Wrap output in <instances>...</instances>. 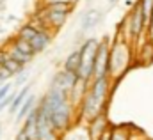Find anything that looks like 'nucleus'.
I'll list each match as a JSON object with an SVG mask.
<instances>
[{
  "label": "nucleus",
  "instance_id": "obj_1",
  "mask_svg": "<svg viewBox=\"0 0 153 140\" xmlns=\"http://www.w3.org/2000/svg\"><path fill=\"white\" fill-rule=\"evenodd\" d=\"M39 108L48 115L50 122L61 135L66 133L75 122L76 105L71 101L68 92H64L57 87L48 85V91L39 99Z\"/></svg>",
  "mask_w": 153,
  "mask_h": 140
},
{
  "label": "nucleus",
  "instance_id": "obj_2",
  "mask_svg": "<svg viewBox=\"0 0 153 140\" xmlns=\"http://www.w3.org/2000/svg\"><path fill=\"white\" fill-rule=\"evenodd\" d=\"M132 64V44L126 37H117L111 44V59H109V76L111 80L121 78Z\"/></svg>",
  "mask_w": 153,
  "mask_h": 140
},
{
  "label": "nucleus",
  "instance_id": "obj_3",
  "mask_svg": "<svg viewBox=\"0 0 153 140\" xmlns=\"http://www.w3.org/2000/svg\"><path fill=\"white\" fill-rule=\"evenodd\" d=\"M100 41L96 37H85L84 43L78 46L82 53V66L78 71V78L85 83H91L94 78V64H96V53H98Z\"/></svg>",
  "mask_w": 153,
  "mask_h": 140
},
{
  "label": "nucleus",
  "instance_id": "obj_4",
  "mask_svg": "<svg viewBox=\"0 0 153 140\" xmlns=\"http://www.w3.org/2000/svg\"><path fill=\"white\" fill-rule=\"evenodd\" d=\"M16 35L22 37V39H25V41L32 46V50H34L36 55L43 53V52L50 46L52 37H53L52 32H48V30H45V29H39L38 25H34L32 21L22 25V27L18 29V34Z\"/></svg>",
  "mask_w": 153,
  "mask_h": 140
},
{
  "label": "nucleus",
  "instance_id": "obj_5",
  "mask_svg": "<svg viewBox=\"0 0 153 140\" xmlns=\"http://www.w3.org/2000/svg\"><path fill=\"white\" fill-rule=\"evenodd\" d=\"M123 29H126L128 37L134 39V41H137L144 30H148V23H146V18H144V13H143V7H141L139 0L134 4L126 20L123 21Z\"/></svg>",
  "mask_w": 153,
  "mask_h": 140
},
{
  "label": "nucleus",
  "instance_id": "obj_6",
  "mask_svg": "<svg viewBox=\"0 0 153 140\" xmlns=\"http://www.w3.org/2000/svg\"><path fill=\"white\" fill-rule=\"evenodd\" d=\"M111 44L109 39H102L96 53V64H94V78L109 76V59H111ZM93 78V80H94ZM111 78V76H109Z\"/></svg>",
  "mask_w": 153,
  "mask_h": 140
},
{
  "label": "nucleus",
  "instance_id": "obj_7",
  "mask_svg": "<svg viewBox=\"0 0 153 140\" xmlns=\"http://www.w3.org/2000/svg\"><path fill=\"white\" fill-rule=\"evenodd\" d=\"M78 80H80L78 74L71 73V71H66L62 68V69H59L53 74L50 85H52V87H57V89H61V91H64V92H68V94H71V91L76 87Z\"/></svg>",
  "mask_w": 153,
  "mask_h": 140
},
{
  "label": "nucleus",
  "instance_id": "obj_8",
  "mask_svg": "<svg viewBox=\"0 0 153 140\" xmlns=\"http://www.w3.org/2000/svg\"><path fill=\"white\" fill-rule=\"evenodd\" d=\"M87 92H89L96 101H100L102 105H107V99H109V94H111V78H109V76L94 78V80L89 83Z\"/></svg>",
  "mask_w": 153,
  "mask_h": 140
},
{
  "label": "nucleus",
  "instance_id": "obj_9",
  "mask_svg": "<svg viewBox=\"0 0 153 140\" xmlns=\"http://www.w3.org/2000/svg\"><path fill=\"white\" fill-rule=\"evenodd\" d=\"M38 135L39 140H61V133L53 128L48 115L38 105Z\"/></svg>",
  "mask_w": 153,
  "mask_h": 140
},
{
  "label": "nucleus",
  "instance_id": "obj_10",
  "mask_svg": "<svg viewBox=\"0 0 153 140\" xmlns=\"http://www.w3.org/2000/svg\"><path fill=\"white\" fill-rule=\"evenodd\" d=\"M103 18V11L102 9H96V7H91L84 13L82 20H80V32L85 34L89 30H93L94 27H98V23L102 21Z\"/></svg>",
  "mask_w": 153,
  "mask_h": 140
},
{
  "label": "nucleus",
  "instance_id": "obj_11",
  "mask_svg": "<svg viewBox=\"0 0 153 140\" xmlns=\"http://www.w3.org/2000/svg\"><path fill=\"white\" fill-rule=\"evenodd\" d=\"M109 130H111V124H109V121H107V115L102 113V115H98L96 119H93V121L89 122V139L91 140H100L103 135L109 133Z\"/></svg>",
  "mask_w": 153,
  "mask_h": 140
},
{
  "label": "nucleus",
  "instance_id": "obj_12",
  "mask_svg": "<svg viewBox=\"0 0 153 140\" xmlns=\"http://www.w3.org/2000/svg\"><path fill=\"white\" fill-rule=\"evenodd\" d=\"M29 140H39V135H38V106L30 112V115L23 121L22 128H20Z\"/></svg>",
  "mask_w": 153,
  "mask_h": 140
},
{
  "label": "nucleus",
  "instance_id": "obj_13",
  "mask_svg": "<svg viewBox=\"0 0 153 140\" xmlns=\"http://www.w3.org/2000/svg\"><path fill=\"white\" fill-rule=\"evenodd\" d=\"M39 105L38 98H36V94H30L29 98H27V101L22 105V108L18 110V113L14 115V121H16V124H23V121L30 115V112Z\"/></svg>",
  "mask_w": 153,
  "mask_h": 140
},
{
  "label": "nucleus",
  "instance_id": "obj_14",
  "mask_svg": "<svg viewBox=\"0 0 153 140\" xmlns=\"http://www.w3.org/2000/svg\"><path fill=\"white\" fill-rule=\"evenodd\" d=\"M80 66H82V53H80V48H75V50H73V52H70V53H68V57L64 59L62 68H64L66 71H71V73L78 74Z\"/></svg>",
  "mask_w": 153,
  "mask_h": 140
},
{
  "label": "nucleus",
  "instance_id": "obj_15",
  "mask_svg": "<svg viewBox=\"0 0 153 140\" xmlns=\"http://www.w3.org/2000/svg\"><path fill=\"white\" fill-rule=\"evenodd\" d=\"M30 89H32V87H30V83H27L25 87H22V89L18 91V94H16L14 101L11 103L9 110H7V112H9L11 115H16V113H18V110L22 108V105H23V103L27 101V98H29V96L32 94V92H30Z\"/></svg>",
  "mask_w": 153,
  "mask_h": 140
},
{
  "label": "nucleus",
  "instance_id": "obj_16",
  "mask_svg": "<svg viewBox=\"0 0 153 140\" xmlns=\"http://www.w3.org/2000/svg\"><path fill=\"white\" fill-rule=\"evenodd\" d=\"M5 50H7V53H9V57L13 59V60H16V62H20L22 66H27V64H30L32 60H34V57L32 55H27V53H23L20 48H16L11 41L5 44Z\"/></svg>",
  "mask_w": 153,
  "mask_h": 140
},
{
  "label": "nucleus",
  "instance_id": "obj_17",
  "mask_svg": "<svg viewBox=\"0 0 153 140\" xmlns=\"http://www.w3.org/2000/svg\"><path fill=\"white\" fill-rule=\"evenodd\" d=\"M132 135H134V131L126 124L111 126V130H109V140H132Z\"/></svg>",
  "mask_w": 153,
  "mask_h": 140
},
{
  "label": "nucleus",
  "instance_id": "obj_18",
  "mask_svg": "<svg viewBox=\"0 0 153 140\" xmlns=\"http://www.w3.org/2000/svg\"><path fill=\"white\" fill-rule=\"evenodd\" d=\"M139 59H141L143 64H152L153 62V41L152 39L144 41L143 48L139 50Z\"/></svg>",
  "mask_w": 153,
  "mask_h": 140
},
{
  "label": "nucleus",
  "instance_id": "obj_19",
  "mask_svg": "<svg viewBox=\"0 0 153 140\" xmlns=\"http://www.w3.org/2000/svg\"><path fill=\"white\" fill-rule=\"evenodd\" d=\"M11 43L16 46V48H20L23 53H27V55H32V57H36V53H34V50H32V46L25 41V39H22V37H18V35H14L13 39H11Z\"/></svg>",
  "mask_w": 153,
  "mask_h": 140
},
{
  "label": "nucleus",
  "instance_id": "obj_20",
  "mask_svg": "<svg viewBox=\"0 0 153 140\" xmlns=\"http://www.w3.org/2000/svg\"><path fill=\"white\" fill-rule=\"evenodd\" d=\"M2 68H5V69L13 74V76H18L20 73H23V71H25V66H22L20 62H16V60H13V59H7V60L2 64Z\"/></svg>",
  "mask_w": 153,
  "mask_h": 140
},
{
  "label": "nucleus",
  "instance_id": "obj_21",
  "mask_svg": "<svg viewBox=\"0 0 153 140\" xmlns=\"http://www.w3.org/2000/svg\"><path fill=\"white\" fill-rule=\"evenodd\" d=\"M139 4H141V7H143L146 23H150V18H152V13H153V0H139Z\"/></svg>",
  "mask_w": 153,
  "mask_h": 140
},
{
  "label": "nucleus",
  "instance_id": "obj_22",
  "mask_svg": "<svg viewBox=\"0 0 153 140\" xmlns=\"http://www.w3.org/2000/svg\"><path fill=\"white\" fill-rule=\"evenodd\" d=\"M27 80H29V71L25 69L23 73H20L18 76H16V80H14V89H22V87H25L27 85Z\"/></svg>",
  "mask_w": 153,
  "mask_h": 140
},
{
  "label": "nucleus",
  "instance_id": "obj_23",
  "mask_svg": "<svg viewBox=\"0 0 153 140\" xmlns=\"http://www.w3.org/2000/svg\"><path fill=\"white\" fill-rule=\"evenodd\" d=\"M13 89H14V83H11V82L0 87V105H2L4 101H5V98H7V96H9V94L13 92Z\"/></svg>",
  "mask_w": 153,
  "mask_h": 140
},
{
  "label": "nucleus",
  "instance_id": "obj_24",
  "mask_svg": "<svg viewBox=\"0 0 153 140\" xmlns=\"http://www.w3.org/2000/svg\"><path fill=\"white\" fill-rule=\"evenodd\" d=\"M11 78H13V74L5 69V68H2V66H0V87H2V85H5V83H9V80H11Z\"/></svg>",
  "mask_w": 153,
  "mask_h": 140
},
{
  "label": "nucleus",
  "instance_id": "obj_25",
  "mask_svg": "<svg viewBox=\"0 0 153 140\" xmlns=\"http://www.w3.org/2000/svg\"><path fill=\"white\" fill-rule=\"evenodd\" d=\"M78 0H41V5H52V4H68V5H75Z\"/></svg>",
  "mask_w": 153,
  "mask_h": 140
},
{
  "label": "nucleus",
  "instance_id": "obj_26",
  "mask_svg": "<svg viewBox=\"0 0 153 140\" xmlns=\"http://www.w3.org/2000/svg\"><path fill=\"white\" fill-rule=\"evenodd\" d=\"M16 140H29V139H27V135H25V133L20 130V131L16 133Z\"/></svg>",
  "mask_w": 153,
  "mask_h": 140
},
{
  "label": "nucleus",
  "instance_id": "obj_27",
  "mask_svg": "<svg viewBox=\"0 0 153 140\" xmlns=\"http://www.w3.org/2000/svg\"><path fill=\"white\" fill-rule=\"evenodd\" d=\"M7 7V0H0V11H5Z\"/></svg>",
  "mask_w": 153,
  "mask_h": 140
},
{
  "label": "nucleus",
  "instance_id": "obj_28",
  "mask_svg": "<svg viewBox=\"0 0 153 140\" xmlns=\"http://www.w3.org/2000/svg\"><path fill=\"white\" fill-rule=\"evenodd\" d=\"M5 20H7V21H16V20H18V18H16V16H7V18H5Z\"/></svg>",
  "mask_w": 153,
  "mask_h": 140
},
{
  "label": "nucleus",
  "instance_id": "obj_29",
  "mask_svg": "<svg viewBox=\"0 0 153 140\" xmlns=\"http://www.w3.org/2000/svg\"><path fill=\"white\" fill-rule=\"evenodd\" d=\"M4 32H5V25L0 21V34H4Z\"/></svg>",
  "mask_w": 153,
  "mask_h": 140
},
{
  "label": "nucleus",
  "instance_id": "obj_30",
  "mask_svg": "<svg viewBox=\"0 0 153 140\" xmlns=\"http://www.w3.org/2000/svg\"><path fill=\"white\" fill-rule=\"evenodd\" d=\"M100 140H109V133H107V135H103V137H102Z\"/></svg>",
  "mask_w": 153,
  "mask_h": 140
},
{
  "label": "nucleus",
  "instance_id": "obj_31",
  "mask_svg": "<svg viewBox=\"0 0 153 140\" xmlns=\"http://www.w3.org/2000/svg\"><path fill=\"white\" fill-rule=\"evenodd\" d=\"M116 2H119V0H109V4H111V5H114Z\"/></svg>",
  "mask_w": 153,
  "mask_h": 140
},
{
  "label": "nucleus",
  "instance_id": "obj_32",
  "mask_svg": "<svg viewBox=\"0 0 153 140\" xmlns=\"http://www.w3.org/2000/svg\"><path fill=\"white\" fill-rule=\"evenodd\" d=\"M2 130H4V128H2V124H0V140H2Z\"/></svg>",
  "mask_w": 153,
  "mask_h": 140
}]
</instances>
